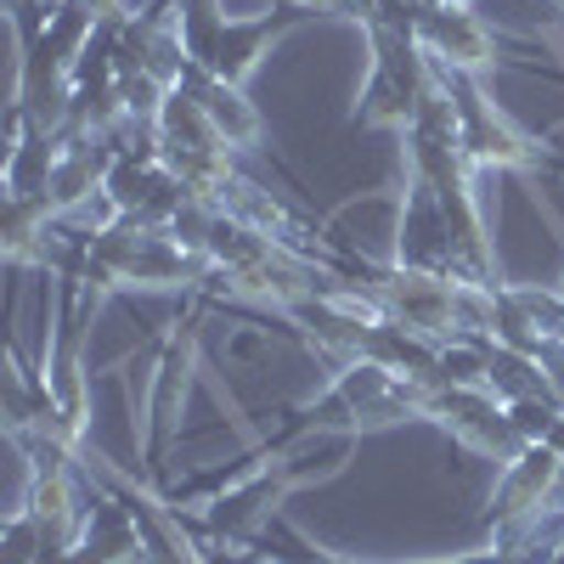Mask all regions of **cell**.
Segmentation results:
<instances>
[{
	"instance_id": "cell-1",
	"label": "cell",
	"mask_w": 564,
	"mask_h": 564,
	"mask_svg": "<svg viewBox=\"0 0 564 564\" xmlns=\"http://www.w3.org/2000/svg\"><path fill=\"white\" fill-rule=\"evenodd\" d=\"M311 468H300V457H265L254 463L243 480H231L226 491H215L204 502L198 520V547H249L260 531H271L276 502L289 497Z\"/></svg>"
},
{
	"instance_id": "cell-2",
	"label": "cell",
	"mask_w": 564,
	"mask_h": 564,
	"mask_svg": "<svg viewBox=\"0 0 564 564\" xmlns=\"http://www.w3.org/2000/svg\"><path fill=\"white\" fill-rule=\"evenodd\" d=\"M435 79L446 85V97H452V108H457V141H463V153H468V164H508V170H536L547 153L536 148V141L513 124L486 90H480V79L475 74H452V68H435Z\"/></svg>"
},
{
	"instance_id": "cell-3",
	"label": "cell",
	"mask_w": 564,
	"mask_h": 564,
	"mask_svg": "<svg viewBox=\"0 0 564 564\" xmlns=\"http://www.w3.org/2000/svg\"><path fill=\"white\" fill-rule=\"evenodd\" d=\"M423 417H435L452 441H463L468 452H486L497 463H513V457L531 446L520 435V423H513V412L486 384H441V390H430Z\"/></svg>"
},
{
	"instance_id": "cell-4",
	"label": "cell",
	"mask_w": 564,
	"mask_h": 564,
	"mask_svg": "<svg viewBox=\"0 0 564 564\" xmlns=\"http://www.w3.org/2000/svg\"><path fill=\"white\" fill-rule=\"evenodd\" d=\"M564 486V457L542 441H531L513 463H502V480L491 491V536L513 542V536H531L542 525V508L558 497Z\"/></svg>"
},
{
	"instance_id": "cell-5",
	"label": "cell",
	"mask_w": 564,
	"mask_h": 564,
	"mask_svg": "<svg viewBox=\"0 0 564 564\" xmlns=\"http://www.w3.org/2000/svg\"><path fill=\"white\" fill-rule=\"evenodd\" d=\"M209 311H215V300L198 289L193 311L170 327V339L159 350L153 395H148V463H164V452L175 441V417H181V401H186V379H193V361H198V322Z\"/></svg>"
},
{
	"instance_id": "cell-6",
	"label": "cell",
	"mask_w": 564,
	"mask_h": 564,
	"mask_svg": "<svg viewBox=\"0 0 564 564\" xmlns=\"http://www.w3.org/2000/svg\"><path fill=\"white\" fill-rule=\"evenodd\" d=\"M412 34L423 45V57L435 68L452 74H486L497 63V34L468 12V7H441V0H423L412 7Z\"/></svg>"
},
{
	"instance_id": "cell-7",
	"label": "cell",
	"mask_w": 564,
	"mask_h": 564,
	"mask_svg": "<svg viewBox=\"0 0 564 564\" xmlns=\"http://www.w3.org/2000/svg\"><path fill=\"white\" fill-rule=\"evenodd\" d=\"M108 164H113L108 135L63 130V153H57L52 186H45V204H52V215H68V209H79L85 198H97L102 181H108Z\"/></svg>"
},
{
	"instance_id": "cell-8",
	"label": "cell",
	"mask_w": 564,
	"mask_h": 564,
	"mask_svg": "<svg viewBox=\"0 0 564 564\" xmlns=\"http://www.w3.org/2000/svg\"><path fill=\"white\" fill-rule=\"evenodd\" d=\"M181 90H193V97H198L204 119L220 130L226 148H254V141H260V130H265V124H260L254 102L243 97V85L215 79L204 63H193V68H186V79H181Z\"/></svg>"
},
{
	"instance_id": "cell-9",
	"label": "cell",
	"mask_w": 564,
	"mask_h": 564,
	"mask_svg": "<svg viewBox=\"0 0 564 564\" xmlns=\"http://www.w3.org/2000/svg\"><path fill=\"white\" fill-rule=\"evenodd\" d=\"M486 390H491L502 406L558 401V390H553V379L542 372V361L525 356V350H508V345H497V339H491V361H486Z\"/></svg>"
},
{
	"instance_id": "cell-10",
	"label": "cell",
	"mask_w": 564,
	"mask_h": 564,
	"mask_svg": "<svg viewBox=\"0 0 564 564\" xmlns=\"http://www.w3.org/2000/svg\"><path fill=\"white\" fill-rule=\"evenodd\" d=\"M300 12H356L361 18V0H289Z\"/></svg>"
},
{
	"instance_id": "cell-11",
	"label": "cell",
	"mask_w": 564,
	"mask_h": 564,
	"mask_svg": "<svg viewBox=\"0 0 564 564\" xmlns=\"http://www.w3.org/2000/svg\"><path fill=\"white\" fill-rule=\"evenodd\" d=\"M441 7H475V0H441Z\"/></svg>"
},
{
	"instance_id": "cell-12",
	"label": "cell",
	"mask_w": 564,
	"mask_h": 564,
	"mask_svg": "<svg viewBox=\"0 0 564 564\" xmlns=\"http://www.w3.org/2000/svg\"><path fill=\"white\" fill-rule=\"evenodd\" d=\"M553 7H564V0H553Z\"/></svg>"
}]
</instances>
